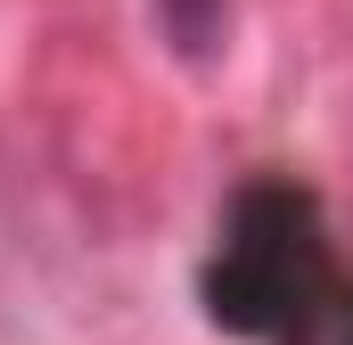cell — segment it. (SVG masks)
Returning <instances> with one entry per match:
<instances>
[{
    "mask_svg": "<svg viewBox=\"0 0 353 345\" xmlns=\"http://www.w3.org/2000/svg\"><path fill=\"white\" fill-rule=\"evenodd\" d=\"M165 25L181 33V50H214V25H222V0H165Z\"/></svg>",
    "mask_w": 353,
    "mask_h": 345,
    "instance_id": "1",
    "label": "cell"
}]
</instances>
